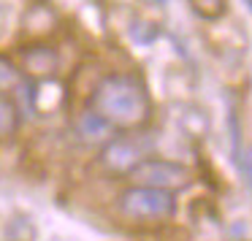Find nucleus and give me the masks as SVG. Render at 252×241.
Returning <instances> with one entry per match:
<instances>
[{
  "label": "nucleus",
  "mask_w": 252,
  "mask_h": 241,
  "mask_svg": "<svg viewBox=\"0 0 252 241\" xmlns=\"http://www.w3.org/2000/svg\"><path fill=\"white\" fill-rule=\"evenodd\" d=\"M25 68H28L30 73H35V76H49V73H55V68H57V57H55L52 49L38 46V49L25 52Z\"/></svg>",
  "instance_id": "obj_6"
},
{
  "label": "nucleus",
  "mask_w": 252,
  "mask_h": 241,
  "mask_svg": "<svg viewBox=\"0 0 252 241\" xmlns=\"http://www.w3.org/2000/svg\"><path fill=\"white\" fill-rule=\"evenodd\" d=\"M130 179L141 187H155V190L176 192L185 190L192 181V174L187 165L174 163V160H160V157H147L136 171L130 174Z\"/></svg>",
  "instance_id": "obj_3"
},
{
  "label": "nucleus",
  "mask_w": 252,
  "mask_h": 241,
  "mask_svg": "<svg viewBox=\"0 0 252 241\" xmlns=\"http://www.w3.org/2000/svg\"><path fill=\"white\" fill-rule=\"evenodd\" d=\"M93 111H98L109 125L141 127L152 117V98L147 84L133 73H111L95 87Z\"/></svg>",
  "instance_id": "obj_1"
},
{
  "label": "nucleus",
  "mask_w": 252,
  "mask_h": 241,
  "mask_svg": "<svg viewBox=\"0 0 252 241\" xmlns=\"http://www.w3.org/2000/svg\"><path fill=\"white\" fill-rule=\"evenodd\" d=\"M11 84H19V71L6 60V57H0V90L11 87Z\"/></svg>",
  "instance_id": "obj_9"
},
{
  "label": "nucleus",
  "mask_w": 252,
  "mask_h": 241,
  "mask_svg": "<svg viewBox=\"0 0 252 241\" xmlns=\"http://www.w3.org/2000/svg\"><path fill=\"white\" fill-rule=\"evenodd\" d=\"M19 125V111L6 95H0V136H11Z\"/></svg>",
  "instance_id": "obj_8"
},
{
  "label": "nucleus",
  "mask_w": 252,
  "mask_h": 241,
  "mask_svg": "<svg viewBox=\"0 0 252 241\" xmlns=\"http://www.w3.org/2000/svg\"><path fill=\"white\" fill-rule=\"evenodd\" d=\"M187 3H190L192 11L201 19H206V22L220 19L225 14V8H228V0H187Z\"/></svg>",
  "instance_id": "obj_7"
},
{
  "label": "nucleus",
  "mask_w": 252,
  "mask_h": 241,
  "mask_svg": "<svg viewBox=\"0 0 252 241\" xmlns=\"http://www.w3.org/2000/svg\"><path fill=\"white\" fill-rule=\"evenodd\" d=\"M120 211L130 219H165L176 211L174 192L133 184L120 195Z\"/></svg>",
  "instance_id": "obj_2"
},
{
  "label": "nucleus",
  "mask_w": 252,
  "mask_h": 241,
  "mask_svg": "<svg viewBox=\"0 0 252 241\" xmlns=\"http://www.w3.org/2000/svg\"><path fill=\"white\" fill-rule=\"evenodd\" d=\"M76 133L84 141H106L111 136V125L98 114V111H84L76 120Z\"/></svg>",
  "instance_id": "obj_5"
},
{
  "label": "nucleus",
  "mask_w": 252,
  "mask_h": 241,
  "mask_svg": "<svg viewBox=\"0 0 252 241\" xmlns=\"http://www.w3.org/2000/svg\"><path fill=\"white\" fill-rule=\"evenodd\" d=\"M244 6H247V8H250V11H252V0H244Z\"/></svg>",
  "instance_id": "obj_10"
},
{
  "label": "nucleus",
  "mask_w": 252,
  "mask_h": 241,
  "mask_svg": "<svg viewBox=\"0 0 252 241\" xmlns=\"http://www.w3.org/2000/svg\"><path fill=\"white\" fill-rule=\"evenodd\" d=\"M149 157V141L141 136H114L103 147V165L114 174H133Z\"/></svg>",
  "instance_id": "obj_4"
}]
</instances>
